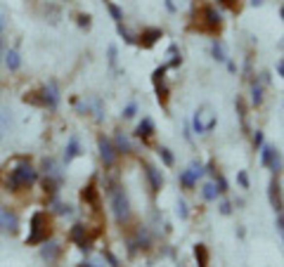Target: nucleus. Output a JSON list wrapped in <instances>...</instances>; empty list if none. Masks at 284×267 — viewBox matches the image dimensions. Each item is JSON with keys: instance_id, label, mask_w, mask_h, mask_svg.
Here are the masks:
<instances>
[{"instance_id": "obj_3", "label": "nucleus", "mask_w": 284, "mask_h": 267, "mask_svg": "<svg viewBox=\"0 0 284 267\" xmlns=\"http://www.w3.org/2000/svg\"><path fill=\"white\" fill-rule=\"evenodd\" d=\"M111 206H114V215L121 225L130 220V201H128L124 189H119V187L111 189Z\"/></svg>"}, {"instance_id": "obj_21", "label": "nucleus", "mask_w": 284, "mask_h": 267, "mask_svg": "<svg viewBox=\"0 0 284 267\" xmlns=\"http://www.w3.org/2000/svg\"><path fill=\"white\" fill-rule=\"evenodd\" d=\"M24 102H26V104H36V107H45L40 90H38V92H26V95H24Z\"/></svg>"}, {"instance_id": "obj_31", "label": "nucleus", "mask_w": 284, "mask_h": 267, "mask_svg": "<svg viewBox=\"0 0 284 267\" xmlns=\"http://www.w3.org/2000/svg\"><path fill=\"white\" fill-rule=\"evenodd\" d=\"M237 111H239V118H242V128H247V107L242 100H237Z\"/></svg>"}, {"instance_id": "obj_41", "label": "nucleus", "mask_w": 284, "mask_h": 267, "mask_svg": "<svg viewBox=\"0 0 284 267\" xmlns=\"http://www.w3.org/2000/svg\"><path fill=\"white\" fill-rule=\"evenodd\" d=\"M178 213H180V217H187V206H185V201H180V206H178Z\"/></svg>"}, {"instance_id": "obj_26", "label": "nucleus", "mask_w": 284, "mask_h": 267, "mask_svg": "<svg viewBox=\"0 0 284 267\" xmlns=\"http://www.w3.org/2000/svg\"><path fill=\"white\" fill-rule=\"evenodd\" d=\"M157 151H159L161 161H163L166 166H173V163H176V159H173V154H171V149H168V147H159Z\"/></svg>"}, {"instance_id": "obj_6", "label": "nucleus", "mask_w": 284, "mask_h": 267, "mask_svg": "<svg viewBox=\"0 0 284 267\" xmlns=\"http://www.w3.org/2000/svg\"><path fill=\"white\" fill-rule=\"evenodd\" d=\"M19 227V220L17 215L12 213L10 208H5V206H0V232L2 234H15Z\"/></svg>"}, {"instance_id": "obj_23", "label": "nucleus", "mask_w": 284, "mask_h": 267, "mask_svg": "<svg viewBox=\"0 0 284 267\" xmlns=\"http://www.w3.org/2000/svg\"><path fill=\"white\" fill-rule=\"evenodd\" d=\"M272 156H275V147H263V149H261V163H263L266 168H270Z\"/></svg>"}, {"instance_id": "obj_8", "label": "nucleus", "mask_w": 284, "mask_h": 267, "mask_svg": "<svg viewBox=\"0 0 284 267\" xmlns=\"http://www.w3.org/2000/svg\"><path fill=\"white\" fill-rule=\"evenodd\" d=\"M97 144H100V156H102V161H105V166H106V168H111V166L116 163V156H119L116 147L109 142L105 135L100 137V142H97Z\"/></svg>"}, {"instance_id": "obj_20", "label": "nucleus", "mask_w": 284, "mask_h": 267, "mask_svg": "<svg viewBox=\"0 0 284 267\" xmlns=\"http://www.w3.org/2000/svg\"><path fill=\"white\" fill-rule=\"evenodd\" d=\"M57 187H59V178H48V175H45V180H43V189H45V194L54 196L57 194Z\"/></svg>"}, {"instance_id": "obj_33", "label": "nucleus", "mask_w": 284, "mask_h": 267, "mask_svg": "<svg viewBox=\"0 0 284 267\" xmlns=\"http://www.w3.org/2000/svg\"><path fill=\"white\" fill-rule=\"evenodd\" d=\"M105 258L109 260V265H111V267H121V260H119V258H116L111 250H105Z\"/></svg>"}, {"instance_id": "obj_9", "label": "nucleus", "mask_w": 284, "mask_h": 267, "mask_svg": "<svg viewBox=\"0 0 284 267\" xmlns=\"http://www.w3.org/2000/svg\"><path fill=\"white\" fill-rule=\"evenodd\" d=\"M267 196H270L272 208H275L277 213H282L284 211V199H282V187H280V180L277 178L270 180V192H267Z\"/></svg>"}, {"instance_id": "obj_2", "label": "nucleus", "mask_w": 284, "mask_h": 267, "mask_svg": "<svg viewBox=\"0 0 284 267\" xmlns=\"http://www.w3.org/2000/svg\"><path fill=\"white\" fill-rule=\"evenodd\" d=\"M53 234V225H50V215L45 211H36L31 217V232L26 236V244L36 246V244H45Z\"/></svg>"}, {"instance_id": "obj_17", "label": "nucleus", "mask_w": 284, "mask_h": 267, "mask_svg": "<svg viewBox=\"0 0 284 267\" xmlns=\"http://www.w3.org/2000/svg\"><path fill=\"white\" fill-rule=\"evenodd\" d=\"M43 258H45L48 263H54V260L59 258V246H57L54 241H45V246H43Z\"/></svg>"}, {"instance_id": "obj_28", "label": "nucleus", "mask_w": 284, "mask_h": 267, "mask_svg": "<svg viewBox=\"0 0 284 267\" xmlns=\"http://www.w3.org/2000/svg\"><path fill=\"white\" fill-rule=\"evenodd\" d=\"M213 178H215V189H218V194H225V192H228V180L223 178L220 173H215Z\"/></svg>"}, {"instance_id": "obj_12", "label": "nucleus", "mask_w": 284, "mask_h": 267, "mask_svg": "<svg viewBox=\"0 0 284 267\" xmlns=\"http://www.w3.org/2000/svg\"><path fill=\"white\" fill-rule=\"evenodd\" d=\"M144 173H147V180H149V187H152V194H159L161 192V184H163V178H161V173L154 168V166H149V163H144Z\"/></svg>"}, {"instance_id": "obj_13", "label": "nucleus", "mask_w": 284, "mask_h": 267, "mask_svg": "<svg viewBox=\"0 0 284 267\" xmlns=\"http://www.w3.org/2000/svg\"><path fill=\"white\" fill-rule=\"evenodd\" d=\"M81 199L92 206V211H100V192H97V187H95V182H90L88 187H83V192H81Z\"/></svg>"}, {"instance_id": "obj_43", "label": "nucleus", "mask_w": 284, "mask_h": 267, "mask_svg": "<svg viewBox=\"0 0 284 267\" xmlns=\"http://www.w3.org/2000/svg\"><path fill=\"white\" fill-rule=\"evenodd\" d=\"M277 225H280V232H282V236H284V213H280V220H277Z\"/></svg>"}, {"instance_id": "obj_48", "label": "nucleus", "mask_w": 284, "mask_h": 267, "mask_svg": "<svg viewBox=\"0 0 284 267\" xmlns=\"http://www.w3.org/2000/svg\"><path fill=\"white\" fill-rule=\"evenodd\" d=\"M261 2H263V0H253V5H261Z\"/></svg>"}, {"instance_id": "obj_49", "label": "nucleus", "mask_w": 284, "mask_h": 267, "mask_svg": "<svg viewBox=\"0 0 284 267\" xmlns=\"http://www.w3.org/2000/svg\"><path fill=\"white\" fill-rule=\"evenodd\" d=\"M280 17H282V19H284V7H282V10H280Z\"/></svg>"}, {"instance_id": "obj_42", "label": "nucleus", "mask_w": 284, "mask_h": 267, "mask_svg": "<svg viewBox=\"0 0 284 267\" xmlns=\"http://www.w3.org/2000/svg\"><path fill=\"white\" fill-rule=\"evenodd\" d=\"M2 29H5V21L0 19V54H2Z\"/></svg>"}, {"instance_id": "obj_35", "label": "nucleus", "mask_w": 284, "mask_h": 267, "mask_svg": "<svg viewBox=\"0 0 284 267\" xmlns=\"http://www.w3.org/2000/svg\"><path fill=\"white\" fill-rule=\"evenodd\" d=\"M138 114V104H128V107L124 109V118H133Z\"/></svg>"}, {"instance_id": "obj_18", "label": "nucleus", "mask_w": 284, "mask_h": 267, "mask_svg": "<svg viewBox=\"0 0 284 267\" xmlns=\"http://www.w3.org/2000/svg\"><path fill=\"white\" fill-rule=\"evenodd\" d=\"M78 154H81V144H78V140H76V137H71L69 144H67V151H64V161H67V163H71V161L76 159Z\"/></svg>"}, {"instance_id": "obj_19", "label": "nucleus", "mask_w": 284, "mask_h": 267, "mask_svg": "<svg viewBox=\"0 0 284 267\" xmlns=\"http://www.w3.org/2000/svg\"><path fill=\"white\" fill-rule=\"evenodd\" d=\"M251 102H253V107H261V102H263V85L258 81H253V85H251Z\"/></svg>"}, {"instance_id": "obj_30", "label": "nucleus", "mask_w": 284, "mask_h": 267, "mask_svg": "<svg viewBox=\"0 0 284 267\" xmlns=\"http://www.w3.org/2000/svg\"><path fill=\"white\" fill-rule=\"evenodd\" d=\"M270 168L275 170V173H280L282 170V154L275 149V156H272V163H270Z\"/></svg>"}, {"instance_id": "obj_32", "label": "nucleus", "mask_w": 284, "mask_h": 267, "mask_svg": "<svg viewBox=\"0 0 284 267\" xmlns=\"http://www.w3.org/2000/svg\"><path fill=\"white\" fill-rule=\"evenodd\" d=\"M116 29H119V36L124 38L125 43H135V38L130 36V31H128V29H124V24H119V26H116Z\"/></svg>"}, {"instance_id": "obj_39", "label": "nucleus", "mask_w": 284, "mask_h": 267, "mask_svg": "<svg viewBox=\"0 0 284 267\" xmlns=\"http://www.w3.org/2000/svg\"><path fill=\"white\" fill-rule=\"evenodd\" d=\"M220 213H223V215H230V213H232L230 201H223V203H220Z\"/></svg>"}, {"instance_id": "obj_45", "label": "nucleus", "mask_w": 284, "mask_h": 267, "mask_svg": "<svg viewBox=\"0 0 284 267\" xmlns=\"http://www.w3.org/2000/svg\"><path fill=\"white\" fill-rule=\"evenodd\" d=\"M277 71H280V76L284 78V62H280V67H277Z\"/></svg>"}, {"instance_id": "obj_4", "label": "nucleus", "mask_w": 284, "mask_h": 267, "mask_svg": "<svg viewBox=\"0 0 284 267\" xmlns=\"http://www.w3.org/2000/svg\"><path fill=\"white\" fill-rule=\"evenodd\" d=\"M201 19H204V31H211V33H218L220 29H223V19L218 15V10L215 7H204L201 10Z\"/></svg>"}, {"instance_id": "obj_37", "label": "nucleus", "mask_w": 284, "mask_h": 267, "mask_svg": "<svg viewBox=\"0 0 284 267\" xmlns=\"http://www.w3.org/2000/svg\"><path fill=\"white\" fill-rule=\"evenodd\" d=\"M78 26L90 29V15H78Z\"/></svg>"}, {"instance_id": "obj_25", "label": "nucleus", "mask_w": 284, "mask_h": 267, "mask_svg": "<svg viewBox=\"0 0 284 267\" xmlns=\"http://www.w3.org/2000/svg\"><path fill=\"white\" fill-rule=\"evenodd\" d=\"M106 7H109V12H111L114 21H116V24H121V19H124V10H121L119 5H114L111 0H106Z\"/></svg>"}, {"instance_id": "obj_34", "label": "nucleus", "mask_w": 284, "mask_h": 267, "mask_svg": "<svg viewBox=\"0 0 284 267\" xmlns=\"http://www.w3.org/2000/svg\"><path fill=\"white\" fill-rule=\"evenodd\" d=\"M195 133H206V125L201 123V114L196 111V116H195Z\"/></svg>"}, {"instance_id": "obj_46", "label": "nucleus", "mask_w": 284, "mask_h": 267, "mask_svg": "<svg viewBox=\"0 0 284 267\" xmlns=\"http://www.w3.org/2000/svg\"><path fill=\"white\" fill-rule=\"evenodd\" d=\"M166 7H168V10H171V12H173V10H176V5H173V2H171V0H166Z\"/></svg>"}, {"instance_id": "obj_10", "label": "nucleus", "mask_w": 284, "mask_h": 267, "mask_svg": "<svg viewBox=\"0 0 284 267\" xmlns=\"http://www.w3.org/2000/svg\"><path fill=\"white\" fill-rule=\"evenodd\" d=\"M161 38H163V31H161V29H144L140 36H138V43H140L144 50H149V48H154V45L159 43Z\"/></svg>"}, {"instance_id": "obj_14", "label": "nucleus", "mask_w": 284, "mask_h": 267, "mask_svg": "<svg viewBox=\"0 0 284 267\" xmlns=\"http://www.w3.org/2000/svg\"><path fill=\"white\" fill-rule=\"evenodd\" d=\"M135 135L140 137V140H152V135H154V121L152 118H142L138 128H135Z\"/></svg>"}, {"instance_id": "obj_27", "label": "nucleus", "mask_w": 284, "mask_h": 267, "mask_svg": "<svg viewBox=\"0 0 284 267\" xmlns=\"http://www.w3.org/2000/svg\"><path fill=\"white\" fill-rule=\"evenodd\" d=\"M201 194H204L206 201H213V199L218 196V189H215V184H204V187H201Z\"/></svg>"}, {"instance_id": "obj_29", "label": "nucleus", "mask_w": 284, "mask_h": 267, "mask_svg": "<svg viewBox=\"0 0 284 267\" xmlns=\"http://www.w3.org/2000/svg\"><path fill=\"white\" fill-rule=\"evenodd\" d=\"M213 57H215L218 62H225V59H228V57H225V48H223V43H218V40L213 43Z\"/></svg>"}, {"instance_id": "obj_38", "label": "nucleus", "mask_w": 284, "mask_h": 267, "mask_svg": "<svg viewBox=\"0 0 284 267\" xmlns=\"http://www.w3.org/2000/svg\"><path fill=\"white\" fill-rule=\"evenodd\" d=\"M237 180H239V184L244 187V189H248V178H247V173L242 170V173H237Z\"/></svg>"}, {"instance_id": "obj_36", "label": "nucleus", "mask_w": 284, "mask_h": 267, "mask_svg": "<svg viewBox=\"0 0 284 267\" xmlns=\"http://www.w3.org/2000/svg\"><path fill=\"white\" fill-rule=\"evenodd\" d=\"M261 147H263V133L256 130V135H253V149H261Z\"/></svg>"}, {"instance_id": "obj_22", "label": "nucleus", "mask_w": 284, "mask_h": 267, "mask_svg": "<svg viewBox=\"0 0 284 267\" xmlns=\"http://www.w3.org/2000/svg\"><path fill=\"white\" fill-rule=\"evenodd\" d=\"M43 170H45V175H48V178H59L57 163H54L53 159H45V161H43Z\"/></svg>"}, {"instance_id": "obj_15", "label": "nucleus", "mask_w": 284, "mask_h": 267, "mask_svg": "<svg viewBox=\"0 0 284 267\" xmlns=\"http://www.w3.org/2000/svg\"><path fill=\"white\" fill-rule=\"evenodd\" d=\"M195 258L196 267H209V249L204 244H195Z\"/></svg>"}, {"instance_id": "obj_44", "label": "nucleus", "mask_w": 284, "mask_h": 267, "mask_svg": "<svg viewBox=\"0 0 284 267\" xmlns=\"http://www.w3.org/2000/svg\"><path fill=\"white\" fill-rule=\"evenodd\" d=\"M2 133H5V116H0V137H2Z\"/></svg>"}, {"instance_id": "obj_7", "label": "nucleus", "mask_w": 284, "mask_h": 267, "mask_svg": "<svg viewBox=\"0 0 284 267\" xmlns=\"http://www.w3.org/2000/svg\"><path fill=\"white\" fill-rule=\"evenodd\" d=\"M201 175H204V168H201L199 163H192L187 170H182V173H180V184H182V187H187V189H192V187L196 184V180L201 178Z\"/></svg>"}, {"instance_id": "obj_47", "label": "nucleus", "mask_w": 284, "mask_h": 267, "mask_svg": "<svg viewBox=\"0 0 284 267\" xmlns=\"http://www.w3.org/2000/svg\"><path fill=\"white\" fill-rule=\"evenodd\" d=\"M78 267H97V265H92V263H81Z\"/></svg>"}, {"instance_id": "obj_5", "label": "nucleus", "mask_w": 284, "mask_h": 267, "mask_svg": "<svg viewBox=\"0 0 284 267\" xmlns=\"http://www.w3.org/2000/svg\"><path fill=\"white\" fill-rule=\"evenodd\" d=\"M69 239L81 250H90V236H88V227H86V225H81V222L73 225L69 232Z\"/></svg>"}, {"instance_id": "obj_11", "label": "nucleus", "mask_w": 284, "mask_h": 267, "mask_svg": "<svg viewBox=\"0 0 284 267\" xmlns=\"http://www.w3.org/2000/svg\"><path fill=\"white\" fill-rule=\"evenodd\" d=\"M40 95H43L45 107H48V109H57V104H59V90H57V85H54V81H50L45 88L40 90Z\"/></svg>"}, {"instance_id": "obj_40", "label": "nucleus", "mask_w": 284, "mask_h": 267, "mask_svg": "<svg viewBox=\"0 0 284 267\" xmlns=\"http://www.w3.org/2000/svg\"><path fill=\"white\" fill-rule=\"evenodd\" d=\"M109 64H111V67L116 64V48H114V45L109 48Z\"/></svg>"}, {"instance_id": "obj_24", "label": "nucleus", "mask_w": 284, "mask_h": 267, "mask_svg": "<svg viewBox=\"0 0 284 267\" xmlns=\"http://www.w3.org/2000/svg\"><path fill=\"white\" fill-rule=\"evenodd\" d=\"M116 151H119V154H128V151H133L130 142L125 140L124 135H116Z\"/></svg>"}, {"instance_id": "obj_1", "label": "nucleus", "mask_w": 284, "mask_h": 267, "mask_svg": "<svg viewBox=\"0 0 284 267\" xmlns=\"http://www.w3.org/2000/svg\"><path fill=\"white\" fill-rule=\"evenodd\" d=\"M36 180H38V170L31 166V161L24 159V156L12 159L5 168H2V175H0V182H2L7 189H12V192H19V189L31 187Z\"/></svg>"}, {"instance_id": "obj_16", "label": "nucleus", "mask_w": 284, "mask_h": 267, "mask_svg": "<svg viewBox=\"0 0 284 267\" xmlns=\"http://www.w3.org/2000/svg\"><path fill=\"white\" fill-rule=\"evenodd\" d=\"M5 57V67L10 69V71H17L19 67H21V59H19V52L17 50H7V52L2 54Z\"/></svg>"}]
</instances>
